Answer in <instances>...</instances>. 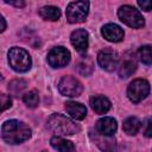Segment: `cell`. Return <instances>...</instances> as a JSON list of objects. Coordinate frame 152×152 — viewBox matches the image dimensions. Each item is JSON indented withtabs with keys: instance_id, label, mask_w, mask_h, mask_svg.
Returning <instances> with one entry per match:
<instances>
[{
	"instance_id": "6da1fadb",
	"label": "cell",
	"mask_w": 152,
	"mask_h": 152,
	"mask_svg": "<svg viewBox=\"0 0 152 152\" xmlns=\"http://www.w3.org/2000/svg\"><path fill=\"white\" fill-rule=\"evenodd\" d=\"M31 137V129L19 120H7L1 126V138L11 145L20 144Z\"/></svg>"
},
{
	"instance_id": "7a4b0ae2",
	"label": "cell",
	"mask_w": 152,
	"mask_h": 152,
	"mask_svg": "<svg viewBox=\"0 0 152 152\" xmlns=\"http://www.w3.org/2000/svg\"><path fill=\"white\" fill-rule=\"evenodd\" d=\"M48 127L57 135H72L81 129L74 120L59 113H55L48 119Z\"/></svg>"
},
{
	"instance_id": "3957f363",
	"label": "cell",
	"mask_w": 152,
	"mask_h": 152,
	"mask_svg": "<svg viewBox=\"0 0 152 152\" xmlns=\"http://www.w3.org/2000/svg\"><path fill=\"white\" fill-rule=\"evenodd\" d=\"M8 63L13 70L18 72H25L31 68L32 61L26 50L14 46L8 51Z\"/></svg>"
},
{
	"instance_id": "277c9868",
	"label": "cell",
	"mask_w": 152,
	"mask_h": 152,
	"mask_svg": "<svg viewBox=\"0 0 152 152\" xmlns=\"http://www.w3.org/2000/svg\"><path fill=\"white\" fill-rule=\"evenodd\" d=\"M118 15H119V19L124 24H126L127 26H129V27L140 28V27H142L145 25L144 17L133 6H129V5L121 6L118 10Z\"/></svg>"
},
{
	"instance_id": "5b68a950",
	"label": "cell",
	"mask_w": 152,
	"mask_h": 152,
	"mask_svg": "<svg viewBox=\"0 0 152 152\" xmlns=\"http://www.w3.org/2000/svg\"><path fill=\"white\" fill-rule=\"evenodd\" d=\"M150 93V83L144 78H137L129 83L127 88V96L133 103H139Z\"/></svg>"
},
{
	"instance_id": "8992f818",
	"label": "cell",
	"mask_w": 152,
	"mask_h": 152,
	"mask_svg": "<svg viewBox=\"0 0 152 152\" xmlns=\"http://www.w3.org/2000/svg\"><path fill=\"white\" fill-rule=\"evenodd\" d=\"M89 11L88 1H72L66 7V20L71 24L86 20Z\"/></svg>"
},
{
	"instance_id": "52a82bcc",
	"label": "cell",
	"mask_w": 152,
	"mask_h": 152,
	"mask_svg": "<svg viewBox=\"0 0 152 152\" xmlns=\"http://www.w3.org/2000/svg\"><path fill=\"white\" fill-rule=\"evenodd\" d=\"M58 90L64 96L76 97L81 95L83 86L77 78L72 76H63L58 83Z\"/></svg>"
},
{
	"instance_id": "ba28073f",
	"label": "cell",
	"mask_w": 152,
	"mask_h": 152,
	"mask_svg": "<svg viewBox=\"0 0 152 152\" xmlns=\"http://www.w3.org/2000/svg\"><path fill=\"white\" fill-rule=\"evenodd\" d=\"M70 52L63 46L53 48L48 53V62L52 68H63L70 62Z\"/></svg>"
},
{
	"instance_id": "9c48e42d",
	"label": "cell",
	"mask_w": 152,
	"mask_h": 152,
	"mask_svg": "<svg viewBox=\"0 0 152 152\" xmlns=\"http://www.w3.org/2000/svg\"><path fill=\"white\" fill-rule=\"evenodd\" d=\"M97 63L106 71H113L116 69V66L119 64V58H118L116 52H114L110 49H104L99 52Z\"/></svg>"
},
{
	"instance_id": "30bf717a",
	"label": "cell",
	"mask_w": 152,
	"mask_h": 152,
	"mask_svg": "<svg viewBox=\"0 0 152 152\" xmlns=\"http://www.w3.org/2000/svg\"><path fill=\"white\" fill-rule=\"evenodd\" d=\"M88 32L83 28H78L71 33L70 42L80 53H84L88 50Z\"/></svg>"
},
{
	"instance_id": "8fae6325",
	"label": "cell",
	"mask_w": 152,
	"mask_h": 152,
	"mask_svg": "<svg viewBox=\"0 0 152 152\" xmlns=\"http://www.w3.org/2000/svg\"><path fill=\"white\" fill-rule=\"evenodd\" d=\"M118 128V124L116 120L109 116H104L100 120L96 121L95 124V129L99 134L101 135H106V137H112Z\"/></svg>"
},
{
	"instance_id": "7c38bea8",
	"label": "cell",
	"mask_w": 152,
	"mask_h": 152,
	"mask_svg": "<svg viewBox=\"0 0 152 152\" xmlns=\"http://www.w3.org/2000/svg\"><path fill=\"white\" fill-rule=\"evenodd\" d=\"M101 33L108 42L119 43L124 39V30L116 24H106L101 28Z\"/></svg>"
},
{
	"instance_id": "4fadbf2b",
	"label": "cell",
	"mask_w": 152,
	"mask_h": 152,
	"mask_svg": "<svg viewBox=\"0 0 152 152\" xmlns=\"http://www.w3.org/2000/svg\"><path fill=\"white\" fill-rule=\"evenodd\" d=\"M65 109L68 112V114L76 119V120H83L87 115V108L86 106H83L80 102H75V101H68L65 103Z\"/></svg>"
},
{
	"instance_id": "5bb4252c",
	"label": "cell",
	"mask_w": 152,
	"mask_h": 152,
	"mask_svg": "<svg viewBox=\"0 0 152 152\" xmlns=\"http://www.w3.org/2000/svg\"><path fill=\"white\" fill-rule=\"evenodd\" d=\"M90 106L95 113L104 114L110 109V101L103 95H97L90 99Z\"/></svg>"
},
{
	"instance_id": "9a60e30c",
	"label": "cell",
	"mask_w": 152,
	"mask_h": 152,
	"mask_svg": "<svg viewBox=\"0 0 152 152\" xmlns=\"http://www.w3.org/2000/svg\"><path fill=\"white\" fill-rule=\"evenodd\" d=\"M135 70H137L135 58L133 56H126L119 66V75L121 77L126 78V77H129Z\"/></svg>"
},
{
	"instance_id": "2e32d148",
	"label": "cell",
	"mask_w": 152,
	"mask_h": 152,
	"mask_svg": "<svg viewBox=\"0 0 152 152\" xmlns=\"http://www.w3.org/2000/svg\"><path fill=\"white\" fill-rule=\"evenodd\" d=\"M50 144L58 152H76L74 144L71 141H69V140H65V139L61 138V137H53V138H51Z\"/></svg>"
},
{
	"instance_id": "e0dca14e",
	"label": "cell",
	"mask_w": 152,
	"mask_h": 152,
	"mask_svg": "<svg viewBox=\"0 0 152 152\" xmlns=\"http://www.w3.org/2000/svg\"><path fill=\"white\" fill-rule=\"evenodd\" d=\"M39 15L44 20H50V21H56L61 17V11L56 6H44L39 10Z\"/></svg>"
},
{
	"instance_id": "ac0fdd59",
	"label": "cell",
	"mask_w": 152,
	"mask_h": 152,
	"mask_svg": "<svg viewBox=\"0 0 152 152\" xmlns=\"http://www.w3.org/2000/svg\"><path fill=\"white\" fill-rule=\"evenodd\" d=\"M140 126H141V122L139 121V119H137L135 116H131L124 121L122 128L128 135H135L139 132Z\"/></svg>"
},
{
	"instance_id": "d6986e66",
	"label": "cell",
	"mask_w": 152,
	"mask_h": 152,
	"mask_svg": "<svg viewBox=\"0 0 152 152\" xmlns=\"http://www.w3.org/2000/svg\"><path fill=\"white\" fill-rule=\"evenodd\" d=\"M95 140L97 141L96 144L100 146V148L103 152H114L115 150V141L110 138V137H106V135H101L96 137Z\"/></svg>"
},
{
	"instance_id": "ffe728a7",
	"label": "cell",
	"mask_w": 152,
	"mask_h": 152,
	"mask_svg": "<svg viewBox=\"0 0 152 152\" xmlns=\"http://www.w3.org/2000/svg\"><path fill=\"white\" fill-rule=\"evenodd\" d=\"M138 57L145 65H152V46L144 45L138 50Z\"/></svg>"
},
{
	"instance_id": "44dd1931",
	"label": "cell",
	"mask_w": 152,
	"mask_h": 152,
	"mask_svg": "<svg viewBox=\"0 0 152 152\" xmlns=\"http://www.w3.org/2000/svg\"><path fill=\"white\" fill-rule=\"evenodd\" d=\"M77 70L82 75H89L93 71V61L89 57H83V59L77 63Z\"/></svg>"
},
{
	"instance_id": "7402d4cb",
	"label": "cell",
	"mask_w": 152,
	"mask_h": 152,
	"mask_svg": "<svg viewBox=\"0 0 152 152\" xmlns=\"http://www.w3.org/2000/svg\"><path fill=\"white\" fill-rule=\"evenodd\" d=\"M23 100L25 102V104L30 108H34L38 106V102H39V96H38V91L37 90H31L26 94H24L23 96Z\"/></svg>"
},
{
	"instance_id": "603a6c76",
	"label": "cell",
	"mask_w": 152,
	"mask_h": 152,
	"mask_svg": "<svg viewBox=\"0 0 152 152\" xmlns=\"http://www.w3.org/2000/svg\"><path fill=\"white\" fill-rule=\"evenodd\" d=\"M26 88V82L24 80H14L10 83L8 86V90L14 95V96H18L19 94L23 93V90Z\"/></svg>"
},
{
	"instance_id": "cb8c5ba5",
	"label": "cell",
	"mask_w": 152,
	"mask_h": 152,
	"mask_svg": "<svg viewBox=\"0 0 152 152\" xmlns=\"http://www.w3.org/2000/svg\"><path fill=\"white\" fill-rule=\"evenodd\" d=\"M142 133L145 137L147 138H152V118H148L145 120L144 122V128H142Z\"/></svg>"
},
{
	"instance_id": "d4e9b609",
	"label": "cell",
	"mask_w": 152,
	"mask_h": 152,
	"mask_svg": "<svg viewBox=\"0 0 152 152\" xmlns=\"http://www.w3.org/2000/svg\"><path fill=\"white\" fill-rule=\"evenodd\" d=\"M1 110L4 112V110H6L7 108H10L11 106H12V100H11V97L8 96V95H6V94H1Z\"/></svg>"
},
{
	"instance_id": "484cf974",
	"label": "cell",
	"mask_w": 152,
	"mask_h": 152,
	"mask_svg": "<svg viewBox=\"0 0 152 152\" xmlns=\"http://www.w3.org/2000/svg\"><path fill=\"white\" fill-rule=\"evenodd\" d=\"M138 5L141 10L148 12V11H152V0H139L138 1Z\"/></svg>"
},
{
	"instance_id": "4316f807",
	"label": "cell",
	"mask_w": 152,
	"mask_h": 152,
	"mask_svg": "<svg viewBox=\"0 0 152 152\" xmlns=\"http://www.w3.org/2000/svg\"><path fill=\"white\" fill-rule=\"evenodd\" d=\"M6 4H10V5H13L15 7H24L25 6V2L24 1H8V0H5Z\"/></svg>"
},
{
	"instance_id": "83f0119b",
	"label": "cell",
	"mask_w": 152,
	"mask_h": 152,
	"mask_svg": "<svg viewBox=\"0 0 152 152\" xmlns=\"http://www.w3.org/2000/svg\"><path fill=\"white\" fill-rule=\"evenodd\" d=\"M0 21H1V28H0V31H1V32H4V31H5V28H6V21H5V18H4V17H1V18H0Z\"/></svg>"
}]
</instances>
